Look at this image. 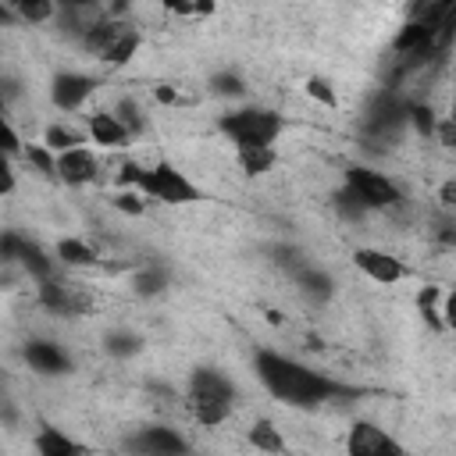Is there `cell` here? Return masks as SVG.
Listing matches in <instances>:
<instances>
[{
    "instance_id": "7c38bea8",
    "label": "cell",
    "mask_w": 456,
    "mask_h": 456,
    "mask_svg": "<svg viewBox=\"0 0 456 456\" xmlns=\"http://www.w3.org/2000/svg\"><path fill=\"white\" fill-rule=\"evenodd\" d=\"M96 171H100V160H96V153L86 150V146H71V150H61V153H57V178H61L64 185H71V189L89 185V182L96 178Z\"/></svg>"
},
{
    "instance_id": "9c48e42d",
    "label": "cell",
    "mask_w": 456,
    "mask_h": 456,
    "mask_svg": "<svg viewBox=\"0 0 456 456\" xmlns=\"http://www.w3.org/2000/svg\"><path fill=\"white\" fill-rule=\"evenodd\" d=\"M353 264H356L370 281H378V285H395V281H406V278L413 274L399 256H392V253H385V249H374V246L356 249V253H353Z\"/></svg>"
},
{
    "instance_id": "836d02e7",
    "label": "cell",
    "mask_w": 456,
    "mask_h": 456,
    "mask_svg": "<svg viewBox=\"0 0 456 456\" xmlns=\"http://www.w3.org/2000/svg\"><path fill=\"white\" fill-rule=\"evenodd\" d=\"M303 89H306V96H310V100H317V103H324V107H335V103H338V96H335L331 82H328V78H321V75H310V78L303 82Z\"/></svg>"
},
{
    "instance_id": "7a4b0ae2",
    "label": "cell",
    "mask_w": 456,
    "mask_h": 456,
    "mask_svg": "<svg viewBox=\"0 0 456 456\" xmlns=\"http://www.w3.org/2000/svg\"><path fill=\"white\" fill-rule=\"evenodd\" d=\"M121 185L139 189L142 196H150L157 203H167V207H185V203H200L203 200V189L185 171H178L171 160H160L153 167L125 164L121 167Z\"/></svg>"
},
{
    "instance_id": "7402d4cb",
    "label": "cell",
    "mask_w": 456,
    "mask_h": 456,
    "mask_svg": "<svg viewBox=\"0 0 456 456\" xmlns=\"http://www.w3.org/2000/svg\"><path fill=\"white\" fill-rule=\"evenodd\" d=\"M235 160H239V171L246 178H256V175H267L278 164V153H274V146H246V150L235 153Z\"/></svg>"
},
{
    "instance_id": "ac0fdd59",
    "label": "cell",
    "mask_w": 456,
    "mask_h": 456,
    "mask_svg": "<svg viewBox=\"0 0 456 456\" xmlns=\"http://www.w3.org/2000/svg\"><path fill=\"white\" fill-rule=\"evenodd\" d=\"M32 449H36L39 456H78V452H82V445H78L75 438H68L64 431L50 428V424H43V428L36 431Z\"/></svg>"
},
{
    "instance_id": "8d00e7d4",
    "label": "cell",
    "mask_w": 456,
    "mask_h": 456,
    "mask_svg": "<svg viewBox=\"0 0 456 456\" xmlns=\"http://www.w3.org/2000/svg\"><path fill=\"white\" fill-rule=\"evenodd\" d=\"M271 253H274V264H278V267H285L289 274H296V271L306 264V260H303V253H299L296 246H274Z\"/></svg>"
},
{
    "instance_id": "cb8c5ba5",
    "label": "cell",
    "mask_w": 456,
    "mask_h": 456,
    "mask_svg": "<svg viewBox=\"0 0 456 456\" xmlns=\"http://www.w3.org/2000/svg\"><path fill=\"white\" fill-rule=\"evenodd\" d=\"M7 7L18 21H28V25H46L57 11L53 0H7Z\"/></svg>"
},
{
    "instance_id": "7bdbcfd3",
    "label": "cell",
    "mask_w": 456,
    "mask_h": 456,
    "mask_svg": "<svg viewBox=\"0 0 456 456\" xmlns=\"http://www.w3.org/2000/svg\"><path fill=\"white\" fill-rule=\"evenodd\" d=\"M125 11H128V0H110L107 4V14L110 18H125Z\"/></svg>"
},
{
    "instance_id": "83f0119b",
    "label": "cell",
    "mask_w": 456,
    "mask_h": 456,
    "mask_svg": "<svg viewBox=\"0 0 456 456\" xmlns=\"http://www.w3.org/2000/svg\"><path fill=\"white\" fill-rule=\"evenodd\" d=\"M21 153H25V160H28L43 178H57V153H53V150H46L43 142H28V146H21Z\"/></svg>"
},
{
    "instance_id": "74e56055",
    "label": "cell",
    "mask_w": 456,
    "mask_h": 456,
    "mask_svg": "<svg viewBox=\"0 0 456 456\" xmlns=\"http://www.w3.org/2000/svg\"><path fill=\"white\" fill-rule=\"evenodd\" d=\"M21 242H25V235H18V232H0V260H18Z\"/></svg>"
},
{
    "instance_id": "b9f144b4",
    "label": "cell",
    "mask_w": 456,
    "mask_h": 456,
    "mask_svg": "<svg viewBox=\"0 0 456 456\" xmlns=\"http://www.w3.org/2000/svg\"><path fill=\"white\" fill-rule=\"evenodd\" d=\"M438 296H442V289L428 285V289H420V292H417V306H431V303H435Z\"/></svg>"
},
{
    "instance_id": "277c9868",
    "label": "cell",
    "mask_w": 456,
    "mask_h": 456,
    "mask_svg": "<svg viewBox=\"0 0 456 456\" xmlns=\"http://www.w3.org/2000/svg\"><path fill=\"white\" fill-rule=\"evenodd\" d=\"M217 128L228 135V142H235V150L274 146V139L285 132V118L267 107H242V110H228L217 121Z\"/></svg>"
},
{
    "instance_id": "60d3db41",
    "label": "cell",
    "mask_w": 456,
    "mask_h": 456,
    "mask_svg": "<svg viewBox=\"0 0 456 456\" xmlns=\"http://www.w3.org/2000/svg\"><path fill=\"white\" fill-rule=\"evenodd\" d=\"M438 200H442V207H445V210H449V207L456 203V182H452V178H449V182L442 185V192H438Z\"/></svg>"
},
{
    "instance_id": "2e32d148",
    "label": "cell",
    "mask_w": 456,
    "mask_h": 456,
    "mask_svg": "<svg viewBox=\"0 0 456 456\" xmlns=\"http://www.w3.org/2000/svg\"><path fill=\"white\" fill-rule=\"evenodd\" d=\"M125 25H128L125 18H110V14H100V18L89 25V32L78 39V46H82L86 53H96V57H100V53H103V50H107V46L118 39V32H121Z\"/></svg>"
},
{
    "instance_id": "bcb514c9",
    "label": "cell",
    "mask_w": 456,
    "mask_h": 456,
    "mask_svg": "<svg viewBox=\"0 0 456 456\" xmlns=\"http://www.w3.org/2000/svg\"><path fill=\"white\" fill-rule=\"evenodd\" d=\"M11 21H18V18L11 14V7H7V0H0V28H4V25H11Z\"/></svg>"
},
{
    "instance_id": "44dd1931",
    "label": "cell",
    "mask_w": 456,
    "mask_h": 456,
    "mask_svg": "<svg viewBox=\"0 0 456 456\" xmlns=\"http://www.w3.org/2000/svg\"><path fill=\"white\" fill-rule=\"evenodd\" d=\"M139 43H142V36H139V28H132V25H125L121 32H118V39L100 53V61L103 64H114V68H121V64H128L132 57H135V50H139Z\"/></svg>"
},
{
    "instance_id": "603a6c76",
    "label": "cell",
    "mask_w": 456,
    "mask_h": 456,
    "mask_svg": "<svg viewBox=\"0 0 456 456\" xmlns=\"http://www.w3.org/2000/svg\"><path fill=\"white\" fill-rule=\"evenodd\" d=\"M18 264H21L36 281H43V278H50V274H53V256H46V253H43V246H36L32 239H25V242H21Z\"/></svg>"
},
{
    "instance_id": "ee69618b",
    "label": "cell",
    "mask_w": 456,
    "mask_h": 456,
    "mask_svg": "<svg viewBox=\"0 0 456 456\" xmlns=\"http://www.w3.org/2000/svg\"><path fill=\"white\" fill-rule=\"evenodd\" d=\"M57 7H100L103 0H53Z\"/></svg>"
},
{
    "instance_id": "e575fe53",
    "label": "cell",
    "mask_w": 456,
    "mask_h": 456,
    "mask_svg": "<svg viewBox=\"0 0 456 456\" xmlns=\"http://www.w3.org/2000/svg\"><path fill=\"white\" fill-rule=\"evenodd\" d=\"M171 14H185V18H196V14H214V0H160Z\"/></svg>"
},
{
    "instance_id": "9a60e30c",
    "label": "cell",
    "mask_w": 456,
    "mask_h": 456,
    "mask_svg": "<svg viewBox=\"0 0 456 456\" xmlns=\"http://www.w3.org/2000/svg\"><path fill=\"white\" fill-rule=\"evenodd\" d=\"M100 18V7H57L53 11V28L68 39H82L89 32V25Z\"/></svg>"
},
{
    "instance_id": "8992f818",
    "label": "cell",
    "mask_w": 456,
    "mask_h": 456,
    "mask_svg": "<svg viewBox=\"0 0 456 456\" xmlns=\"http://www.w3.org/2000/svg\"><path fill=\"white\" fill-rule=\"evenodd\" d=\"M346 185L367 203V210H392L403 196H399V189L381 175V171H374V167H367V164H349L346 167Z\"/></svg>"
},
{
    "instance_id": "52a82bcc",
    "label": "cell",
    "mask_w": 456,
    "mask_h": 456,
    "mask_svg": "<svg viewBox=\"0 0 456 456\" xmlns=\"http://www.w3.org/2000/svg\"><path fill=\"white\" fill-rule=\"evenodd\" d=\"M125 449L142 452V456H178V452H189V442L175 428L146 424V428H139L125 438Z\"/></svg>"
},
{
    "instance_id": "d6a6232c",
    "label": "cell",
    "mask_w": 456,
    "mask_h": 456,
    "mask_svg": "<svg viewBox=\"0 0 456 456\" xmlns=\"http://www.w3.org/2000/svg\"><path fill=\"white\" fill-rule=\"evenodd\" d=\"M0 153H21V139H18V132H14V125L7 121V100L0 96Z\"/></svg>"
},
{
    "instance_id": "4dcf8cb0",
    "label": "cell",
    "mask_w": 456,
    "mask_h": 456,
    "mask_svg": "<svg viewBox=\"0 0 456 456\" xmlns=\"http://www.w3.org/2000/svg\"><path fill=\"white\" fill-rule=\"evenodd\" d=\"M210 93L214 96H242L246 82L239 71H217V75H210Z\"/></svg>"
},
{
    "instance_id": "6da1fadb",
    "label": "cell",
    "mask_w": 456,
    "mask_h": 456,
    "mask_svg": "<svg viewBox=\"0 0 456 456\" xmlns=\"http://www.w3.org/2000/svg\"><path fill=\"white\" fill-rule=\"evenodd\" d=\"M253 367H256V378L260 385L281 399L285 406H321L328 399H338V395H353L356 388L342 385V381H331L328 374L285 356V353H274V349H260L253 356Z\"/></svg>"
},
{
    "instance_id": "f35d334b",
    "label": "cell",
    "mask_w": 456,
    "mask_h": 456,
    "mask_svg": "<svg viewBox=\"0 0 456 456\" xmlns=\"http://www.w3.org/2000/svg\"><path fill=\"white\" fill-rule=\"evenodd\" d=\"M445 150H452L456 146V125H452V118H438L435 121V132H431Z\"/></svg>"
},
{
    "instance_id": "ab89813d",
    "label": "cell",
    "mask_w": 456,
    "mask_h": 456,
    "mask_svg": "<svg viewBox=\"0 0 456 456\" xmlns=\"http://www.w3.org/2000/svg\"><path fill=\"white\" fill-rule=\"evenodd\" d=\"M14 185H18V175L11 167V153H0V196L14 192Z\"/></svg>"
},
{
    "instance_id": "e0dca14e",
    "label": "cell",
    "mask_w": 456,
    "mask_h": 456,
    "mask_svg": "<svg viewBox=\"0 0 456 456\" xmlns=\"http://www.w3.org/2000/svg\"><path fill=\"white\" fill-rule=\"evenodd\" d=\"M292 278H296L299 292H303L310 303H328V299L335 296V281H331V274L321 271V267H314V264H303Z\"/></svg>"
},
{
    "instance_id": "5bb4252c",
    "label": "cell",
    "mask_w": 456,
    "mask_h": 456,
    "mask_svg": "<svg viewBox=\"0 0 456 456\" xmlns=\"http://www.w3.org/2000/svg\"><path fill=\"white\" fill-rule=\"evenodd\" d=\"M86 128H89V139L96 146H103V150H121L132 139V132L114 118V110H93L89 121H86Z\"/></svg>"
},
{
    "instance_id": "5b68a950",
    "label": "cell",
    "mask_w": 456,
    "mask_h": 456,
    "mask_svg": "<svg viewBox=\"0 0 456 456\" xmlns=\"http://www.w3.org/2000/svg\"><path fill=\"white\" fill-rule=\"evenodd\" d=\"M403 128H406V100L392 86L378 89L360 114V135L374 142H395Z\"/></svg>"
},
{
    "instance_id": "3957f363",
    "label": "cell",
    "mask_w": 456,
    "mask_h": 456,
    "mask_svg": "<svg viewBox=\"0 0 456 456\" xmlns=\"http://www.w3.org/2000/svg\"><path fill=\"white\" fill-rule=\"evenodd\" d=\"M189 410L203 428H217L235 410V381L217 367H196L189 374Z\"/></svg>"
},
{
    "instance_id": "4fadbf2b",
    "label": "cell",
    "mask_w": 456,
    "mask_h": 456,
    "mask_svg": "<svg viewBox=\"0 0 456 456\" xmlns=\"http://www.w3.org/2000/svg\"><path fill=\"white\" fill-rule=\"evenodd\" d=\"M39 303H43L46 310H53V314H64V317H75V314H82V306H86L82 292H78L71 281H61V278H53V274L39 281Z\"/></svg>"
},
{
    "instance_id": "f546056e",
    "label": "cell",
    "mask_w": 456,
    "mask_h": 456,
    "mask_svg": "<svg viewBox=\"0 0 456 456\" xmlns=\"http://www.w3.org/2000/svg\"><path fill=\"white\" fill-rule=\"evenodd\" d=\"M43 146L53 150V153H61V150L82 146V135L71 132V128H64V125H46V132H43Z\"/></svg>"
},
{
    "instance_id": "f1b7e54d",
    "label": "cell",
    "mask_w": 456,
    "mask_h": 456,
    "mask_svg": "<svg viewBox=\"0 0 456 456\" xmlns=\"http://www.w3.org/2000/svg\"><path fill=\"white\" fill-rule=\"evenodd\" d=\"M249 442H253L256 449H264V452H281V449H285V438L278 435V428H274L271 420H256V424L249 428Z\"/></svg>"
},
{
    "instance_id": "f6af8a7d",
    "label": "cell",
    "mask_w": 456,
    "mask_h": 456,
    "mask_svg": "<svg viewBox=\"0 0 456 456\" xmlns=\"http://www.w3.org/2000/svg\"><path fill=\"white\" fill-rule=\"evenodd\" d=\"M157 100H160V103H178V93L167 89V86H157Z\"/></svg>"
},
{
    "instance_id": "4316f807",
    "label": "cell",
    "mask_w": 456,
    "mask_h": 456,
    "mask_svg": "<svg viewBox=\"0 0 456 456\" xmlns=\"http://www.w3.org/2000/svg\"><path fill=\"white\" fill-rule=\"evenodd\" d=\"M435 121H438V114H435L431 103H406V125H413V132L420 139H431Z\"/></svg>"
},
{
    "instance_id": "ba28073f",
    "label": "cell",
    "mask_w": 456,
    "mask_h": 456,
    "mask_svg": "<svg viewBox=\"0 0 456 456\" xmlns=\"http://www.w3.org/2000/svg\"><path fill=\"white\" fill-rule=\"evenodd\" d=\"M21 360H25L36 374H43V378H61V374H71V370H75L68 349L57 346V342H50V338H28V342L21 346Z\"/></svg>"
},
{
    "instance_id": "d4e9b609",
    "label": "cell",
    "mask_w": 456,
    "mask_h": 456,
    "mask_svg": "<svg viewBox=\"0 0 456 456\" xmlns=\"http://www.w3.org/2000/svg\"><path fill=\"white\" fill-rule=\"evenodd\" d=\"M331 207H335V214H338L342 221H363V217L370 214V210H367V203H363V200H360L346 182H342V189H335V192H331Z\"/></svg>"
},
{
    "instance_id": "8fae6325",
    "label": "cell",
    "mask_w": 456,
    "mask_h": 456,
    "mask_svg": "<svg viewBox=\"0 0 456 456\" xmlns=\"http://www.w3.org/2000/svg\"><path fill=\"white\" fill-rule=\"evenodd\" d=\"M96 89V78L93 75H82V71H57L53 82H50V100L61 107V110H78Z\"/></svg>"
},
{
    "instance_id": "ffe728a7",
    "label": "cell",
    "mask_w": 456,
    "mask_h": 456,
    "mask_svg": "<svg viewBox=\"0 0 456 456\" xmlns=\"http://www.w3.org/2000/svg\"><path fill=\"white\" fill-rule=\"evenodd\" d=\"M167 285H171V274H167L164 264H146V267H139L135 278H132V289H135V296H142V299H153V296L167 292Z\"/></svg>"
},
{
    "instance_id": "d6986e66",
    "label": "cell",
    "mask_w": 456,
    "mask_h": 456,
    "mask_svg": "<svg viewBox=\"0 0 456 456\" xmlns=\"http://www.w3.org/2000/svg\"><path fill=\"white\" fill-rule=\"evenodd\" d=\"M53 256H57V264H64V267H93V264H96V249H93L86 239H78V235H64V239L57 242Z\"/></svg>"
},
{
    "instance_id": "d590c367",
    "label": "cell",
    "mask_w": 456,
    "mask_h": 456,
    "mask_svg": "<svg viewBox=\"0 0 456 456\" xmlns=\"http://www.w3.org/2000/svg\"><path fill=\"white\" fill-rule=\"evenodd\" d=\"M114 207L121 214H128V217H139L146 210V200H142L139 189H121V192H114Z\"/></svg>"
},
{
    "instance_id": "30bf717a",
    "label": "cell",
    "mask_w": 456,
    "mask_h": 456,
    "mask_svg": "<svg viewBox=\"0 0 456 456\" xmlns=\"http://www.w3.org/2000/svg\"><path fill=\"white\" fill-rule=\"evenodd\" d=\"M346 452L349 456H403V445L395 438L385 435V428L370 424V420H356L349 428L346 438Z\"/></svg>"
},
{
    "instance_id": "484cf974",
    "label": "cell",
    "mask_w": 456,
    "mask_h": 456,
    "mask_svg": "<svg viewBox=\"0 0 456 456\" xmlns=\"http://www.w3.org/2000/svg\"><path fill=\"white\" fill-rule=\"evenodd\" d=\"M103 349H107L114 360H128V356L142 353V335H135V331H125V328H118V331H107V335H103Z\"/></svg>"
},
{
    "instance_id": "1f68e13d",
    "label": "cell",
    "mask_w": 456,
    "mask_h": 456,
    "mask_svg": "<svg viewBox=\"0 0 456 456\" xmlns=\"http://www.w3.org/2000/svg\"><path fill=\"white\" fill-rule=\"evenodd\" d=\"M114 118L132 132V135H139L142 128H146V118H142V110H139V103L135 100H118V107H114Z\"/></svg>"
}]
</instances>
